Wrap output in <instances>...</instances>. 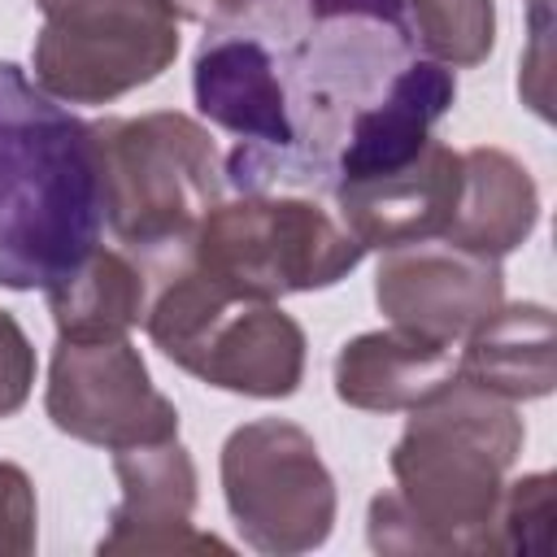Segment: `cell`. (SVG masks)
<instances>
[{
	"instance_id": "obj_1",
	"label": "cell",
	"mask_w": 557,
	"mask_h": 557,
	"mask_svg": "<svg viewBox=\"0 0 557 557\" xmlns=\"http://www.w3.org/2000/svg\"><path fill=\"white\" fill-rule=\"evenodd\" d=\"M239 22L261 44L283 144L235 191L331 196L396 170L457 100L453 70L418 52L405 0H257Z\"/></svg>"
},
{
	"instance_id": "obj_2",
	"label": "cell",
	"mask_w": 557,
	"mask_h": 557,
	"mask_svg": "<svg viewBox=\"0 0 557 557\" xmlns=\"http://www.w3.org/2000/svg\"><path fill=\"white\" fill-rule=\"evenodd\" d=\"M527 426L513 400L466 379L440 383L409 409L392 448V492L366 513L374 553L405 557H479L492 553V522L505 474L522 453Z\"/></svg>"
},
{
	"instance_id": "obj_3",
	"label": "cell",
	"mask_w": 557,
	"mask_h": 557,
	"mask_svg": "<svg viewBox=\"0 0 557 557\" xmlns=\"http://www.w3.org/2000/svg\"><path fill=\"white\" fill-rule=\"evenodd\" d=\"M104 226L91 122L0 61V287L48 292Z\"/></svg>"
},
{
	"instance_id": "obj_4",
	"label": "cell",
	"mask_w": 557,
	"mask_h": 557,
	"mask_svg": "<svg viewBox=\"0 0 557 557\" xmlns=\"http://www.w3.org/2000/svg\"><path fill=\"white\" fill-rule=\"evenodd\" d=\"M148 274V339L209 387L287 400L305 379V331L274 300H244L205 274L187 239L135 257Z\"/></svg>"
},
{
	"instance_id": "obj_5",
	"label": "cell",
	"mask_w": 557,
	"mask_h": 557,
	"mask_svg": "<svg viewBox=\"0 0 557 557\" xmlns=\"http://www.w3.org/2000/svg\"><path fill=\"white\" fill-rule=\"evenodd\" d=\"M100 161L104 226L131 257L191 239L196 222L222 200L226 174L213 135L174 109L91 122Z\"/></svg>"
},
{
	"instance_id": "obj_6",
	"label": "cell",
	"mask_w": 557,
	"mask_h": 557,
	"mask_svg": "<svg viewBox=\"0 0 557 557\" xmlns=\"http://www.w3.org/2000/svg\"><path fill=\"white\" fill-rule=\"evenodd\" d=\"M191 261L244 300H278L348 278L366 248L348 226L296 191H239L218 200L187 239Z\"/></svg>"
},
{
	"instance_id": "obj_7",
	"label": "cell",
	"mask_w": 557,
	"mask_h": 557,
	"mask_svg": "<svg viewBox=\"0 0 557 557\" xmlns=\"http://www.w3.org/2000/svg\"><path fill=\"white\" fill-rule=\"evenodd\" d=\"M35 83L61 104H113L157 83L178 57L170 0H35Z\"/></svg>"
},
{
	"instance_id": "obj_8",
	"label": "cell",
	"mask_w": 557,
	"mask_h": 557,
	"mask_svg": "<svg viewBox=\"0 0 557 557\" xmlns=\"http://www.w3.org/2000/svg\"><path fill=\"white\" fill-rule=\"evenodd\" d=\"M222 496L248 548L296 557L335 527V479L305 426L257 418L222 444Z\"/></svg>"
},
{
	"instance_id": "obj_9",
	"label": "cell",
	"mask_w": 557,
	"mask_h": 557,
	"mask_svg": "<svg viewBox=\"0 0 557 557\" xmlns=\"http://www.w3.org/2000/svg\"><path fill=\"white\" fill-rule=\"evenodd\" d=\"M44 409L57 431L96 448H135L178 435V409L152 387L139 348L122 339H57Z\"/></svg>"
},
{
	"instance_id": "obj_10",
	"label": "cell",
	"mask_w": 557,
	"mask_h": 557,
	"mask_svg": "<svg viewBox=\"0 0 557 557\" xmlns=\"http://www.w3.org/2000/svg\"><path fill=\"white\" fill-rule=\"evenodd\" d=\"M505 300V274L496 257L466 252L448 239L387 248L374 270V305L392 326L431 344L466 339Z\"/></svg>"
},
{
	"instance_id": "obj_11",
	"label": "cell",
	"mask_w": 557,
	"mask_h": 557,
	"mask_svg": "<svg viewBox=\"0 0 557 557\" xmlns=\"http://www.w3.org/2000/svg\"><path fill=\"white\" fill-rule=\"evenodd\" d=\"M117 505L109 513V531L100 535V553H231L226 540L196 531V461L174 440L135 444L113 453Z\"/></svg>"
},
{
	"instance_id": "obj_12",
	"label": "cell",
	"mask_w": 557,
	"mask_h": 557,
	"mask_svg": "<svg viewBox=\"0 0 557 557\" xmlns=\"http://www.w3.org/2000/svg\"><path fill=\"white\" fill-rule=\"evenodd\" d=\"M457 196H461V152H453L440 139H426L396 170L339 183L331 191L335 218L366 252L444 239L457 213Z\"/></svg>"
},
{
	"instance_id": "obj_13",
	"label": "cell",
	"mask_w": 557,
	"mask_h": 557,
	"mask_svg": "<svg viewBox=\"0 0 557 557\" xmlns=\"http://www.w3.org/2000/svg\"><path fill=\"white\" fill-rule=\"evenodd\" d=\"M457 374L448 344H431L400 326L366 331L335 352V396L366 413H409Z\"/></svg>"
},
{
	"instance_id": "obj_14",
	"label": "cell",
	"mask_w": 557,
	"mask_h": 557,
	"mask_svg": "<svg viewBox=\"0 0 557 557\" xmlns=\"http://www.w3.org/2000/svg\"><path fill=\"white\" fill-rule=\"evenodd\" d=\"M457 357V379L500 396V400H540L557 387V339L553 309L535 300L496 305L466 339Z\"/></svg>"
},
{
	"instance_id": "obj_15",
	"label": "cell",
	"mask_w": 557,
	"mask_h": 557,
	"mask_svg": "<svg viewBox=\"0 0 557 557\" xmlns=\"http://www.w3.org/2000/svg\"><path fill=\"white\" fill-rule=\"evenodd\" d=\"M540 222V187L531 170L505 148L461 152V196L444 231L448 244L479 257H509L531 239Z\"/></svg>"
},
{
	"instance_id": "obj_16",
	"label": "cell",
	"mask_w": 557,
	"mask_h": 557,
	"mask_svg": "<svg viewBox=\"0 0 557 557\" xmlns=\"http://www.w3.org/2000/svg\"><path fill=\"white\" fill-rule=\"evenodd\" d=\"M44 296L57 322V339H122L144 322L148 274L131 252L96 244Z\"/></svg>"
},
{
	"instance_id": "obj_17",
	"label": "cell",
	"mask_w": 557,
	"mask_h": 557,
	"mask_svg": "<svg viewBox=\"0 0 557 557\" xmlns=\"http://www.w3.org/2000/svg\"><path fill=\"white\" fill-rule=\"evenodd\" d=\"M405 13H409L418 52L448 70L487 61L496 44L492 0H405Z\"/></svg>"
},
{
	"instance_id": "obj_18",
	"label": "cell",
	"mask_w": 557,
	"mask_h": 557,
	"mask_svg": "<svg viewBox=\"0 0 557 557\" xmlns=\"http://www.w3.org/2000/svg\"><path fill=\"white\" fill-rule=\"evenodd\" d=\"M553 522V474L535 470L522 479H505L496 522H492V553H540L548 548Z\"/></svg>"
},
{
	"instance_id": "obj_19",
	"label": "cell",
	"mask_w": 557,
	"mask_h": 557,
	"mask_svg": "<svg viewBox=\"0 0 557 557\" xmlns=\"http://www.w3.org/2000/svg\"><path fill=\"white\" fill-rule=\"evenodd\" d=\"M35 487L22 466L0 461V557L35 553Z\"/></svg>"
},
{
	"instance_id": "obj_20",
	"label": "cell",
	"mask_w": 557,
	"mask_h": 557,
	"mask_svg": "<svg viewBox=\"0 0 557 557\" xmlns=\"http://www.w3.org/2000/svg\"><path fill=\"white\" fill-rule=\"evenodd\" d=\"M35 387V348L22 322L0 309V418H13Z\"/></svg>"
},
{
	"instance_id": "obj_21",
	"label": "cell",
	"mask_w": 557,
	"mask_h": 557,
	"mask_svg": "<svg viewBox=\"0 0 557 557\" xmlns=\"http://www.w3.org/2000/svg\"><path fill=\"white\" fill-rule=\"evenodd\" d=\"M178 17L205 22V26H235L257 0H170Z\"/></svg>"
}]
</instances>
